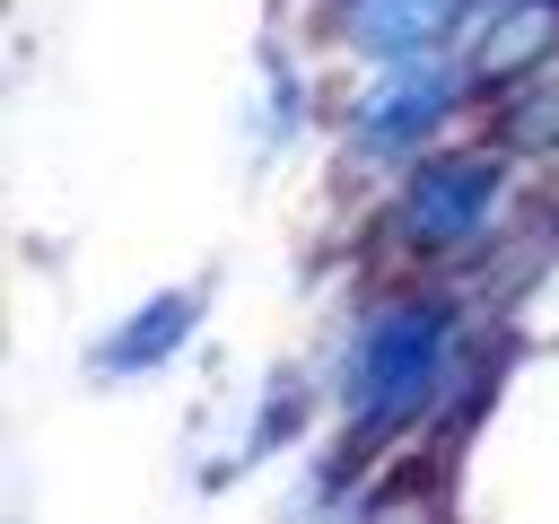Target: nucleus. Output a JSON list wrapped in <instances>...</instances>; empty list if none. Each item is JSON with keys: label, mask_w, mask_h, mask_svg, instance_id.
Returning <instances> with one entry per match:
<instances>
[{"label": "nucleus", "mask_w": 559, "mask_h": 524, "mask_svg": "<svg viewBox=\"0 0 559 524\" xmlns=\"http://www.w3.org/2000/svg\"><path fill=\"white\" fill-rule=\"evenodd\" d=\"M437 341H445L437 306H393V314L358 341V402H367L376 419L411 410V402L428 393V376H437Z\"/></svg>", "instance_id": "nucleus-1"}, {"label": "nucleus", "mask_w": 559, "mask_h": 524, "mask_svg": "<svg viewBox=\"0 0 559 524\" xmlns=\"http://www.w3.org/2000/svg\"><path fill=\"white\" fill-rule=\"evenodd\" d=\"M480 210H489V175L480 166H437L411 192V227H428V236H472Z\"/></svg>", "instance_id": "nucleus-2"}, {"label": "nucleus", "mask_w": 559, "mask_h": 524, "mask_svg": "<svg viewBox=\"0 0 559 524\" xmlns=\"http://www.w3.org/2000/svg\"><path fill=\"white\" fill-rule=\"evenodd\" d=\"M454 0H358V44L367 52H402V44H428L445 26Z\"/></svg>", "instance_id": "nucleus-3"}, {"label": "nucleus", "mask_w": 559, "mask_h": 524, "mask_svg": "<svg viewBox=\"0 0 559 524\" xmlns=\"http://www.w3.org/2000/svg\"><path fill=\"white\" fill-rule=\"evenodd\" d=\"M183 323H192V306H183V297H157L148 323H131V332L105 349V367H148V358H166V349L183 341Z\"/></svg>", "instance_id": "nucleus-4"}, {"label": "nucleus", "mask_w": 559, "mask_h": 524, "mask_svg": "<svg viewBox=\"0 0 559 524\" xmlns=\"http://www.w3.org/2000/svg\"><path fill=\"white\" fill-rule=\"evenodd\" d=\"M428 122H437V79L384 96V114H367V140H402V131H428Z\"/></svg>", "instance_id": "nucleus-5"}]
</instances>
